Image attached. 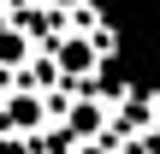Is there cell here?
<instances>
[{
  "instance_id": "3",
  "label": "cell",
  "mask_w": 160,
  "mask_h": 154,
  "mask_svg": "<svg viewBox=\"0 0 160 154\" xmlns=\"http://www.w3.org/2000/svg\"><path fill=\"white\" fill-rule=\"evenodd\" d=\"M59 71H71V77H83V71H95V53H89V42H83V36H71V42H59Z\"/></svg>"
},
{
  "instance_id": "2",
  "label": "cell",
  "mask_w": 160,
  "mask_h": 154,
  "mask_svg": "<svg viewBox=\"0 0 160 154\" xmlns=\"http://www.w3.org/2000/svg\"><path fill=\"white\" fill-rule=\"evenodd\" d=\"M30 59V30L24 24H0V65H24Z\"/></svg>"
},
{
  "instance_id": "1",
  "label": "cell",
  "mask_w": 160,
  "mask_h": 154,
  "mask_svg": "<svg viewBox=\"0 0 160 154\" xmlns=\"http://www.w3.org/2000/svg\"><path fill=\"white\" fill-rule=\"evenodd\" d=\"M36 119H42V101H36V95H18V101H6V113H0L6 131H36Z\"/></svg>"
}]
</instances>
